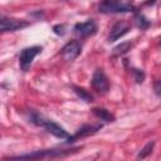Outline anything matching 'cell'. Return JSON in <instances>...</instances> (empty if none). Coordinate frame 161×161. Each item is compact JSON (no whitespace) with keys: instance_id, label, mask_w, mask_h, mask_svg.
I'll return each instance as SVG.
<instances>
[{"instance_id":"30bf717a","label":"cell","mask_w":161,"mask_h":161,"mask_svg":"<svg viewBox=\"0 0 161 161\" xmlns=\"http://www.w3.org/2000/svg\"><path fill=\"white\" fill-rule=\"evenodd\" d=\"M102 128V125H97V126H92V125H84L82 126L73 136H70L67 141L68 142H73L74 140H78V138H82V137H86V136H89V135H93L96 133L97 131H99Z\"/></svg>"},{"instance_id":"6da1fadb","label":"cell","mask_w":161,"mask_h":161,"mask_svg":"<svg viewBox=\"0 0 161 161\" xmlns=\"http://www.w3.org/2000/svg\"><path fill=\"white\" fill-rule=\"evenodd\" d=\"M29 121L36 126H40V127H44L49 133H52L53 136L60 138V140H68L70 136L69 133L60 126L58 125L57 122L44 117L42 113L36 112V111H30L29 112Z\"/></svg>"},{"instance_id":"8992f818","label":"cell","mask_w":161,"mask_h":161,"mask_svg":"<svg viewBox=\"0 0 161 161\" xmlns=\"http://www.w3.org/2000/svg\"><path fill=\"white\" fill-rule=\"evenodd\" d=\"M29 23L24 21V20H19V19H14V18H8V16H1L0 19V28L3 33L6 31H15L19 29H23L25 26H28Z\"/></svg>"},{"instance_id":"5bb4252c","label":"cell","mask_w":161,"mask_h":161,"mask_svg":"<svg viewBox=\"0 0 161 161\" xmlns=\"http://www.w3.org/2000/svg\"><path fill=\"white\" fill-rule=\"evenodd\" d=\"M131 48H132V43H131V42L121 43L119 45H117V47L113 49V55H122V54L127 53L128 50H131Z\"/></svg>"},{"instance_id":"9c48e42d","label":"cell","mask_w":161,"mask_h":161,"mask_svg":"<svg viewBox=\"0 0 161 161\" xmlns=\"http://www.w3.org/2000/svg\"><path fill=\"white\" fill-rule=\"evenodd\" d=\"M130 30V25L125 21H118L116 23L112 28H111V31H109V36H108V40L109 42H116L118 40L121 36H123L125 34H127Z\"/></svg>"},{"instance_id":"e0dca14e","label":"cell","mask_w":161,"mask_h":161,"mask_svg":"<svg viewBox=\"0 0 161 161\" xmlns=\"http://www.w3.org/2000/svg\"><path fill=\"white\" fill-rule=\"evenodd\" d=\"M53 31L57 34V35H64V25H55L53 28Z\"/></svg>"},{"instance_id":"ba28073f","label":"cell","mask_w":161,"mask_h":161,"mask_svg":"<svg viewBox=\"0 0 161 161\" xmlns=\"http://www.w3.org/2000/svg\"><path fill=\"white\" fill-rule=\"evenodd\" d=\"M74 33L82 38H86V36H89V35H93L96 31H97V24L94 20L89 19L84 23H78L74 25L73 28Z\"/></svg>"},{"instance_id":"7c38bea8","label":"cell","mask_w":161,"mask_h":161,"mask_svg":"<svg viewBox=\"0 0 161 161\" xmlns=\"http://www.w3.org/2000/svg\"><path fill=\"white\" fill-rule=\"evenodd\" d=\"M135 24H136V26H137L138 29L145 30V29H147V28L151 25V21H150L143 14L137 13V14L135 15Z\"/></svg>"},{"instance_id":"8fae6325","label":"cell","mask_w":161,"mask_h":161,"mask_svg":"<svg viewBox=\"0 0 161 161\" xmlns=\"http://www.w3.org/2000/svg\"><path fill=\"white\" fill-rule=\"evenodd\" d=\"M92 111H93V114L97 116L101 121H104V122H107V123L114 121L113 114H111V113H109L107 109H104V108H93Z\"/></svg>"},{"instance_id":"277c9868","label":"cell","mask_w":161,"mask_h":161,"mask_svg":"<svg viewBox=\"0 0 161 161\" xmlns=\"http://www.w3.org/2000/svg\"><path fill=\"white\" fill-rule=\"evenodd\" d=\"M40 52H42V47H39V45H33V47L24 48L20 52V54H19V65H20V69L23 72L29 70V68L31 67V63H33L34 58Z\"/></svg>"},{"instance_id":"2e32d148","label":"cell","mask_w":161,"mask_h":161,"mask_svg":"<svg viewBox=\"0 0 161 161\" xmlns=\"http://www.w3.org/2000/svg\"><path fill=\"white\" fill-rule=\"evenodd\" d=\"M132 73L135 75V79L137 83H142L143 79H145V73L141 70V69H136V68H132Z\"/></svg>"},{"instance_id":"4fadbf2b","label":"cell","mask_w":161,"mask_h":161,"mask_svg":"<svg viewBox=\"0 0 161 161\" xmlns=\"http://www.w3.org/2000/svg\"><path fill=\"white\" fill-rule=\"evenodd\" d=\"M73 89H74V92L78 94V97H79L80 99H83L84 102H92V101H93V96H92L89 92H87L84 88L73 86Z\"/></svg>"},{"instance_id":"7a4b0ae2","label":"cell","mask_w":161,"mask_h":161,"mask_svg":"<svg viewBox=\"0 0 161 161\" xmlns=\"http://www.w3.org/2000/svg\"><path fill=\"white\" fill-rule=\"evenodd\" d=\"M136 8L130 0H102L98 5V11L102 14L132 13Z\"/></svg>"},{"instance_id":"ac0fdd59","label":"cell","mask_w":161,"mask_h":161,"mask_svg":"<svg viewBox=\"0 0 161 161\" xmlns=\"http://www.w3.org/2000/svg\"><path fill=\"white\" fill-rule=\"evenodd\" d=\"M153 91H155V93H156L158 97H161V80H156V82H155V84H153Z\"/></svg>"},{"instance_id":"9a60e30c","label":"cell","mask_w":161,"mask_h":161,"mask_svg":"<svg viewBox=\"0 0 161 161\" xmlns=\"http://www.w3.org/2000/svg\"><path fill=\"white\" fill-rule=\"evenodd\" d=\"M153 146H155V142H148L142 150H141V152L138 153V156H137V158H145V157H147L151 152H152V150H153Z\"/></svg>"},{"instance_id":"3957f363","label":"cell","mask_w":161,"mask_h":161,"mask_svg":"<svg viewBox=\"0 0 161 161\" xmlns=\"http://www.w3.org/2000/svg\"><path fill=\"white\" fill-rule=\"evenodd\" d=\"M77 150V148H74ZM74 150H42V151H34L31 153L26 155H19V156H11L8 157L9 160H38V158H49V157H63L67 156Z\"/></svg>"},{"instance_id":"52a82bcc","label":"cell","mask_w":161,"mask_h":161,"mask_svg":"<svg viewBox=\"0 0 161 161\" xmlns=\"http://www.w3.org/2000/svg\"><path fill=\"white\" fill-rule=\"evenodd\" d=\"M80 52H82V44H80L79 42H77V40H73V42L67 43V44L62 48L60 54H62V57H63L64 60H67V62H73V60L80 54Z\"/></svg>"},{"instance_id":"5b68a950","label":"cell","mask_w":161,"mask_h":161,"mask_svg":"<svg viewBox=\"0 0 161 161\" xmlns=\"http://www.w3.org/2000/svg\"><path fill=\"white\" fill-rule=\"evenodd\" d=\"M92 87L101 94H104L108 92L109 89V82H108V78L106 75V73L103 72V69L98 68L94 70L93 75H92Z\"/></svg>"}]
</instances>
